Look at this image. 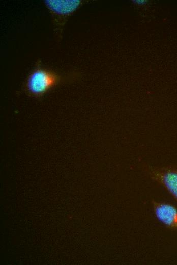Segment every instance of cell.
Masks as SVG:
<instances>
[{"label":"cell","instance_id":"obj_1","mask_svg":"<svg viewBox=\"0 0 177 265\" xmlns=\"http://www.w3.org/2000/svg\"><path fill=\"white\" fill-rule=\"evenodd\" d=\"M78 75L75 72L60 74L52 70L42 68L38 60L35 68L24 82L22 89L28 96L40 99L58 85L76 80Z\"/></svg>","mask_w":177,"mask_h":265},{"label":"cell","instance_id":"obj_2","mask_svg":"<svg viewBox=\"0 0 177 265\" xmlns=\"http://www.w3.org/2000/svg\"><path fill=\"white\" fill-rule=\"evenodd\" d=\"M44 3L50 12L55 31L61 36L67 18L81 5L80 0H45Z\"/></svg>","mask_w":177,"mask_h":265},{"label":"cell","instance_id":"obj_3","mask_svg":"<svg viewBox=\"0 0 177 265\" xmlns=\"http://www.w3.org/2000/svg\"><path fill=\"white\" fill-rule=\"evenodd\" d=\"M147 171L151 178L162 185L177 202V167H148Z\"/></svg>","mask_w":177,"mask_h":265},{"label":"cell","instance_id":"obj_4","mask_svg":"<svg viewBox=\"0 0 177 265\" xmlns=\"http://www.w3.org/2000/svg\"><path fill=\"white\" fill-rule=\"evenodd\" d=\"M152 203L157 219L166 227L177 230V208L165 202L153 200Z\"/></svg>","mask_w":177,"mask_h":265},{"label":"cell","instance_id":"obj_5","mask_svg":"<svg viewBox=\"0 0 177 265\" xmlns=\"http://www.w3.org/2000/svg\"><path fill=\"white\" fill-rule=\"evenodd\" d=\"M134 2H135V3H137V4L143 5V4L146 3V2L147 1H144V0H136V1H134Z\"/></svg>","mask_w":177,"mask_h":265}]
</instances>
